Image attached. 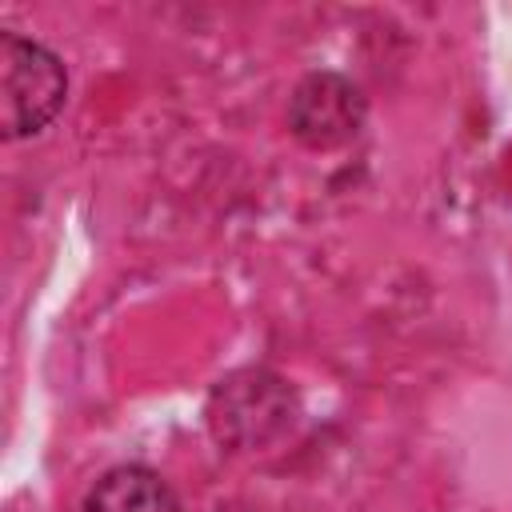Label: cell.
I'll return each instance as SVG.
<instances>
[{
    "mask_svg": "<svg viewBox=\"0 0 512 512\" xmlns=\"http://www.w3.org/2000/svg\"><path fill=\"white\" fill-rule=\"evenodd\" d=\"M68 96V68L64 60L36 36L16 28L0 32V128L4 140H24L44 132Z\"/></svg>",
    "mask_w": 512,
    "mask_h": 512,
    "instance_id": "6da1fadb",
    "label": "cell"
},
{
    "mask_svg": "<svg viewBox=\"0 0 512 512\" xmlns=\"http://www.w3.org/2000/svg\"><path fill=\"white\" fill-rule=\"evenodd\" d=\"M288 120L304 144L332 148V144H344L348 136H356V128L364 120V100L344 76L316 72L296 88Z\"/></svg>",
    "mask_w": 512,
    "mask_h": 512,
    "instance_id": "7a4b0ae2",
    "label": "cell"
},
{
    "mask_svg": "<svg viewBox=\"0 0 512 512\" xmlns=\"http://www.w3.org/2000/svg\"><path fill=\"white\" fill-rule=\"evenodd\" d=\"M80 512H184V504L156 468L112 464L84 488Z\"/></svg>",
    "mask_w": 512,
    "mask_h": 512,
    "instance_id": "3957f363",
    "label": "cell"
}]
</instances>
